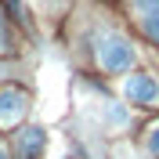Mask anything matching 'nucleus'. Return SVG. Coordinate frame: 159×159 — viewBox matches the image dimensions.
Masks as SVG:
<instances>
[{
	"label": "nucleus",
	"mask_w": 159,
	"mask_h": 159,
	"mask_svg": "<svg viewBox=\"0 0 159 159\" xmlns=\"http://www.w3.org/2000/svg\"><path fill=\"white\" fill-rule=\"evenodd\" d=\"M98 61L105 72H127L134 65V47L130 40H123L119 33H105L98 36Z\"/></svg>",
	"instance_id": "f257e3e1"
},
{
	"label": "nucleus",
	"mask_w": 159,
	"mask_h": 159,
	"mask_svg": "<svg viewBox=\"0 0 159 159\" xmlns=\"http://www.w3.org/2000/svg\"><path fill=\"white\" fill-rule=\"evenodd\" d=\"M123 94H127L130 101H138V105H156L159 101V80L148 76V72H134V76H127V83H123Z\"/></svg>",
	"instance_id": "f03ea898"
},
{
	"label": "nucleus",
	"mask_w": 159,
	"mask_h": 159,
	"mask_svg": "<svg viewBox=\"0 0 159 159\" xmlns=\"http://www.w3.org/2000/svg\"><path fill=\"white\" fill-rule=\"evenodd\" d=\"M25 105H29V98L18 87H0V123H18Z\"/></svg>",
	"instance_id": "7ed1b4c3"
},
{
	"label": "nucleus",
	"mask_w": 159,
	"mask_h": 159,
	"mask_svg": "<svg viewBox=\"0 0 159 159\" xmlns=\"http://www.w3.org/2000/svg\"><path fill=\"white\" fill-rule=\"evenodd\" d=\"M18 145H22V159H36L40 152H43V130L40 127L25 130V134L18 138Z\"/></svg>",
	"instance_id": "20e7f679"
},
{
	"label": "nucleus",
	"mask_w": 159,
	"mask_h": 159,
	"mask_svg": "<svg viewBox=\"0 0 159 159\" xmlns=\"http://www.w3.org/2000/svg\"><path fill=\"white\" fill-rule=\"evenodd\" d=\"M141 29H145V33H148V36L159 43V7H156V11H145V18H141Z\"/></svg>",
	"instance_id": "39448f33"
},
{
	"label": "nucleus",
	"mask_w": 159,
	"mask_h": 159,
	"mask_svg": "<svg viewBox=\"0 0 159 159\" xmlns=\"http://www.w3.org/2000/svg\"><path fill=\"white\" fill-rule=\"evenodd\" d=\"M148 152H152V156L159 159V123H156V127L148 130Z\"/></svg>",
	"instance_id": "423d86ee"
},
{
	"label": "nucleus",
	"mask_w": 159,
	"mask_h": 159,
	"mask_svg": "<svg viewBox=\"0 0 159 159\" xmlns=\"http://www.w3.org/2000/svg\"><path fill=\"white\" fill-rule=\"evenodd\" d=\"M138 7H145V11H156V7H159V0H138Z\"/></svg>",
	"instance_id": "0eeeda50"
},
{
	"label": "nucleus",
	"mask_w": 159,
	"mask_h": 159,
	"mask_svg": "<svg viewBox=\"0 0 159 159\" xmlns=\"http://www.w3.org/2000/svg\"><path fill=\"white\" fill-rule=\"evenodd\" d=\"M0 51H7V33H4V18H0Z\"/></svg>",
	"instance_id": "6e6552de"
},
{
	"label": "nucleus",
	"mask_w": 159,
	"mask_h": 159,
	"mask_svg": "<svg viewBox=\"0 0 159 159\" xmlns=\"http://www.w3.org/2000/svg\"><path fill=\"white\" fill-rule=\"evenodd\" d=\"M0 159H7V152H4V148H0Z\"/></svg>",
	"instance_id": "1a4fd4ad"
}]
</instances>
